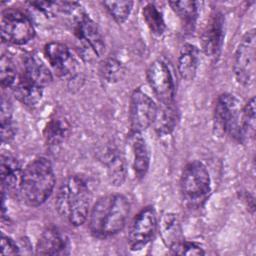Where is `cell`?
I'll use <instances>...</instances> for the list:
<instances>
[{"instance_id":"1","label":"cell","mask_w":256,"mask_h":256,"mask_svg":"<svg viewBox=\"0 0 256 256\" xmlns=\"http://www.w3.org/2000/svg\"><path fill=\"white\" fill-rule=\"evenodd\" d=\"M130 203L120 194L101 197L89 213V228L98 238L111 237L120 232L128 219Z\"/></svg>"},{"instance_id":"2","label":"cell","mask_w":256,"mask_h":256,"mask_svg":"<svg viewBox=\"0 0 256 256\" xmlns=\"http://www.w3.org/2000/svg\"><path fill=\"white\" fill-rule=\"evenodd\" d=\"M91 193L79 176L67 177L60 185L55 206L58 214L73 226L82 225L89 216Z\"/></svg>"},{"instance_id":"3","label":"cell","mask_w":256,"mask_h":256,"mask_svg":"<svg viewBox=\"0 0 256 256\" xmlns=\"http://www.w3.org/2000/svg\"><path fill=\"white\" fill-rule=\"evenodd\" d=\"M54 186L55 175L51 162L45 157H38L23 170L19 193L27 205L37 207L50 197Z\"/></svg>"},{"instance_id":"4","label":"cell","mask_w":256,"mask_h":256,"mask_svg":"<svg viewBox=\"0 0 256 256\" xmlns=\"http://www.w3.org/2000/svg\"><path fill=\"white\" fill-rule=\"evenodd\" d=\"M180 190L189 205H199L211 190V180L205 165L199 161L188 163L182 171Z\"/></svg>"},{"instance_id":"5","label":"cell","mask_w":256,"mask_h":256,"mask_svg":"<svg viewBox=\"0 0 256 256\" xmlns=\"http://www.w3.org/2000/svg\"><path fill=\"white\" fill-rule=\"evenodd\" d=\"M35 29L31 20L21 11L7 9L1 16V38L3 42L24 45L33 39Z\"/></svg>"},{"instance_id":"6","label":"cell","mask_w":256,"mask_h":256,"mask_svg":"<svg viewBox=\"0 0 256 256\" xmlns=\"http://www.w3.org/2000/svg\"><path fill=\"white\" fill-rule=\"evenodd\" d=\"M241 108L237 98L228 93L219 95L214 106V125L221 134L239 139Z\"/></svg>"},{"instance_id":"7","label":"cell","mask_w":256,"mask_h":256,"mask_svg":"<svg viewBox=\"0 0 256 256\" xmlns=\"http://www.w3.org/2000/svg\"><path fill=\"white\" fill-rule=\"evenodd\" d=\"M255 30L248 31L241 39L234 57L233 70L238 83L243 86H250L255 79Z\"/></svg>"},{"instance_id":"8","label":"cell","mask_w":256,"mask_h":256,"mask_svg":"<svg viewBox=\"0 0 256 256\" xmlns=\"http://www.w3.org/2000/svg\"><path fill=\"white\" fill-rule=\"evenodd\" d=\"M80 7L72 15L73 31L76 38L82 43L85 50H90L96 57L105 52V42L97 25Z\"/></svg>"},{"instance_id":"9","label":"cell","mask_w":256,"mask_h":256,"mask_svg":"<svg viewBox=\"0 0 256 256\" xmlns=\"http://www.w3.org/2000/svg\"><path fill=\"white\" fill-rule=\"evenodd\" d=\"M44 55L60 78L72 81L79 76V63L65 44L47 43L44 46Z\"/></svg>"},{"instance_id":"10","label":"cell","mask_w":256,"mask_h":256,"mask_svg":"<svg viewBox=\"0 0 256 256\" xmlns=\"http://www.w3.org/2000/svg\"><path fill=\"white\" fill-rule=\"evenodd\" d=\"M157 105L152 98L140 89L134 90L130 98L129 119L132 132H139L146 130L152 125Z\"/></svg>"},{"instance_id":"11","label":"cell","mask_w":256,"mask_h":256,"mask_svg":"<svg viewBox=\"0 0 256 256\" xmlns=\"http://www.w3.org/2000/svg\"><path fill=\"white\" fill-rule=\"evenodd\" d=\"M157 228V215L152 207L142 209L133 219L129 232L128 242L132 250L144 247L153 237Z\"/></svg>"},{"instance_id":"12","label":"cell","mask_w":256,"mask_h":256,"mask_svg":"<svg viewBox=\"0 0 256 256\" xmlns=\"http://www.w3.org/2000/svg\"><path fill=\"white\" fill-rule=\"evenodd\" d=\"M147 81L159 102L174 101L175 84L169 67L162 60L153 61L147 69Z\"/></svg>"},{"instance_id":"13","label":"cell","mask_w":256,"mask_h":256,"mask_svg":"<svg viewBox=\"0 0 256 256\" xmlns=\"http://www.w3.org/2000/svg\"><path fill=\"white\" fill-rule=\"evenodd\" d=\"M224 41V19L222 14L215 13L206 25L202 37L201 44L204 53L216 58L219 56Z\"/></svg>"},{"instance_id":"14","label":"cell","mask_w":256,"mask_h":256,"mask_svg":"<svg viewBox=\"0 0 256 256\" xmlns=\"http://www.w3.org/2000/svg\"><path fill=\"white\" fill-rule=\"evenodd\" d=\"M38 255H66L69 253L68 239L55 227H47L36 244Z\"/></svg>"},{"instance_id":"15","label":"cell","mask_w":256,"mask_h":256,"mask_svg":"<svg viewBox=\"0 0 256 256\" xmlns=\"http://www.w3.org/2000/svg\"><path fill=\"white\" fill-rule=\"evenodd\" d=\"M178 118L179 113L175 101L159 102L152 125L159 136H166L175 129Z\"/></svg>"},{"instance_id":"16","label":"cell","mask_w":256,"mask_h":256,"mask_svg":"<svg viewBox=\"0 0 256 256\" xmlns=\"http://www.w3.org/2000/svg\"><path fill=\"white\" fill-rule=\"evenodd\" d=\"M129 144L133 155V168L138 177H144L150 164V153L145 139L139 132H132L129 135Z\"/></svg>"},{"instance_id":"17","label":"cell","mask_w":256,"mask_h":256,"mask_svg":"<svg viewBox=\"0 0 256 256\" xmlns=\"http://www.w3.org/2000/svg\"><path fill=\"white\" fill-rule=\"evenodd\" d=\"M22 170L19 161L10 154L1 156V183L2 189L9 192H19Z\"/></svg>"},{"instance_id":"18","label":"cell","mask_w":256,"mask_h":256,"mask_svg":"<svg viewBox=\"0 0 256 256\" xmlns=\"http://www.w3.org/2000/svg\"><path fill=\"white\" fill-rule=\"evenodd\" d=\"M160 234L165 245L174 252L176 248L184 241L182 227L177 215L166 213L160 221Z\"/></svg>"},{"instance_id":"19","label":"cell","mask_w":256,"mask_h":256,"mask_svg":"<svg viewBox=\"0 0 256 256\" xmlns=\"http://www.w3.org/2000/svg\"><path fill=\"white\" fill-rule=\"evenodd\" d=\"M199 64V49L192 44H184L178 56V72L187 81L193 80Z\"/></svg>"},{"instance_id":"20","label":"cell","mask_w":256,"mask_h":256,"mask_svg":"<svg viewBox=\"0 0 256 256\" xmlns=\"http://www.w3.org/2000/svg\"><path fill=\"white\" fill-rule=\"evenodd\" d=\"M14 94L22 104L33 107L41 101L43 87L21 75L14 85Z\"/></svg>"},{"instance_id":"21","label":"cell","mask_w":256,"mask_h":256,"mask_svg":"<svg viewBox=\"0 0 256 256\" xmlns=\"http://www.w3.org/2000/svg\"><path fill=\"white\" fill-rule=\"evenodd\" d=\"M22 75L43 88L49 85L53 78L49 68L36 55H28L24 59V71Z\"/></svg>"},{"instance_id":"22","label":"cell","mask_w":256,"mask_h":256,"mask_svg":"<svg viewBox=\"0 0 256 256\" xmlns=\"http://www.w3.org/2000/svg\"><path fill=\"white\" fill-rule=\"evenodd\" d=\"M107 166L109 177L114 185H121L126 176L125 161L121 153L115 149H108L103 158Z\"/></svg>"},{"instance_id":"23","label":"cell","mask_w":256,"mask_h":256,"mask_svg":"<svg viewBox=\"0 0 256 256\" xmlns=\"http://www.w3.org/2000/svg\"><path fill=\"white\" fill-rule=\"evenodd\" d=\"M255 136V98H250L241 110L239 141H250Z\"/></svg>"},{"instance_id":"24","label":"cell","mask_w":256,"mask_h":256,"mask_svg":"<svg viewBox=\"0 0 256 256\" xmlns=\"http://www.w3.org/2000/svg\"><path fill=\"white\" fill-rule=\"evenodd\" d=\"M69 129L70 125L64 118L55 117L51 119L44 130V137L47 145L50 147L60 145L68 136Z\"/></svg>"},{"instance_id":"25","label":"cell","mask_w":256,"mask_h":256,"mask_svg":"<svg viewBox=\"0 0 256 256\" xmlns=\"http://www.w3.org/2000/svg\"><path fill=\"white\" fill-rule=\"evenodd\" d=\"M169 5L181 20L183 27L186 30H193L198 14L197 3L194 1H174L170 2Z\"/></svg>"},{"instance_id":"26","label":"cell","mask_w":256,"mask_h":256,"mask_svg":"<svg viewBox=\"0 0 256 256\" xmlns=\"http://www.w3.org/2000/svg\"><path fill=\"white\" fill-rule=\"evenodd\" d=\"M101 78L108 83H115L122 79L125 74V67L121 61L114 57H107L99 65Z\"/></svg>"},{"instance_id":"27","label":"cell","mask_w":256,"mask_h":256,"mask_svg":"<svg viewBox=\"0 0 256 256\" xmlns=\"http://www.w3.org/2000/svg\"><path fill=\"white\" fill-rule=\"evenodd\" d=\"M143 19L150 29V31L157 35L161 36L165 31V22L162 17L161 12L153 4H147L142 9Z\"/></svg>"},{"instance_id":"28","label":"cell","mask_w":256,"mask_h":256,"mask_svg":"<svg viewBox=\"0 0 256 256\" xmlns=\"http://www.w3.org/2000/svg\"><path fill=\"white\" fill-rule=\"evenodd\" d=\"M15 136V126L11 115L10 104L2 99L1 105V138L3 143L10 142Z\"/></svg>"},{"instance_id":"29","label":"cell","mask_w":256,"mask_h":256,"mask_svg":"<svg viewBox=\"0 0 256 256\" xmlns=\"http://www.w3.org/2000/svg\"><path fill=\"white\" fill-rule=\"evenodd\" d=\"M102 4L118 24L126 21L133 6V2L131 1H109L103 2Z\"/></svg>"},{"instance_id":"30","label":"cell","mask_w":256,"mask_h":256,"mask_svg":"<svg viewBox=\"0 0 256 256\" xmlns=\"http://www.w3.org/2000/svg\"><path fill=\"white\" fill-rule=\"evenodd\" d=\"M0 80L3 88L14 87L17 82V73L10 57L3 55L0 62Z\"/></svg>"},{"instance_id":"31","label":"cell","mask_w":256,"mask_h":256,"mask_svg":"<svg viewBox=\"0 0 256 256\" xmlns=\"http://www.w3.org/2000/svg\"><path fill=\"white\" fill-rule=\"evenodd\" d=\"M174 254L178 255H203L205 254L203 248H201L198 244L194 242H188V241H183L173 252Z\"/></svg>"},{"instance_id":"32","label":"cell","mask_w":256,"mask_h":256,"mask_svg":"<svg viewBox=\"0 0 256 256\" xmlns=\"http://www.w3.org/2000/svg\"><path fill=\"white\" fill-rule=\"evenodd\" d=\"M0 253L1 255H16L19 254V247L10 237L2 235Z\"/></svg>"}]
</instances>
